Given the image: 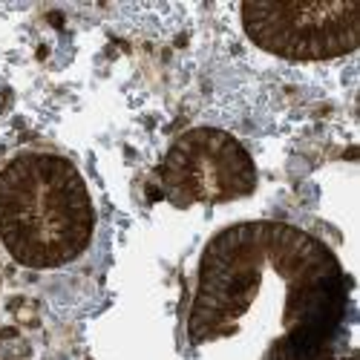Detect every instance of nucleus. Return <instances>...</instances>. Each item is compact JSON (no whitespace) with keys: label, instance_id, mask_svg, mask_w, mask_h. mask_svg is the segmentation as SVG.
Masks as SVG:
<instances>
[{"label":"nucleus","instance_id":"1","mask_svg":"<svg viewBox=\"0 0 360 360\" xmlns=\"http://www.w3.org/2000/svg\"><path fill=\"white\" fill-rule=\"evenodd\" d=\"M349 314L352 280L320 236L248 219L205 243L185 338L239 360H338Z\"/></svg>","mask_w":360,"mask_h":360},{"label":"nucleus","instance_id":"2","mask_svg":"<svg viewBox=\"0 0 360 360\" xmlns=\"http://www.w3.org/2000/svg\"><path fill=\"white\" fill-rule=\"evenodd\" d=\"M93 233L96 205L70 159L23 150L0 167V243L18 265L64 268L89 248Z\"/></svg>","mask_w":360,"mask_h":360},{"label":"nucleus","instance_id":"3","mask_svg":"<svg viewBox=\"0 0 360 360\" xmlns=\"http://www.w3.org/2000/svg\"><path fill=\"white\" fill-rule=\"evenodd\" d=\"M156 179L162 196L179 211L248 199L259 182L245 144L219 127H191L179 133L167 147Z\"/></svg>","mask_w":360,"mask_h":360},{"label":"nucleus","instance_id":"4","mask_svg":"<svg viewBox=\"0 0 360 360\" xmlns=\"http://www.w3.org/2000/svg\"><path fill=\"white\" fill-rule=\"evenodd\" d=\"M243 29L254 46L285 61H335L357 49L360 4H243Z\"/></svg>","mask_w":360,"mask_h":360}]
</instances>
